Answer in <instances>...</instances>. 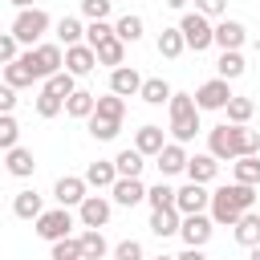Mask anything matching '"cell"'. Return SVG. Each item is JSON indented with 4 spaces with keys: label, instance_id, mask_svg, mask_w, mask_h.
<instances>
[{
    "label": "cell",
    "instance_id": "obj_50",
    "mask_svg": "<svg viewBox=\"0 0 260 260\" xmlns=\"http://www.w3.org/2000/svg\"><path fill=\"white\" fill-rule=\"evenodd\" d=\"M175 260H207V256H203V248H187V252H179Z\"/></svg>",
    "mask_w": 260,
    "mask_h": 260
},
{
    "label": "cell",
    "instance_id": "obj_35",
    "mask_svg": "<svg viewBox=\"0 0 260 260\" xmlns=\"http://www.w3.org/2000/svg\"><path fill=\"white\" fill-rule=\"evenodd\" d=\"M244 69H248V65H244V53H219V61H215V73H219L223 81H236Z\"/></svg>",
    "mask_w": 260,
    "mask_h": 260
},
{
    "label": "cell",
    "instance_id": "obj_2",
    "mask_svg": "<svg viewBox=\"0 0 260 260\" xmlns=\"http://www.w3.org/2000/svg\"><path fill=\"white\" fill-rule=\"evenodd\" d=\"M252 203H256V187H244V183H228V187H219V191H211V223H236L244 211H252Z\"/></svg>",
    "mask_w": 260,
    "mask_h": 260
},
{
    "label": "cell",
    "instance_id": "obj_47",
    "mask_svg": "<svg viewBox=\"0 0 260 260\" xmlns=\"http://www.w3.org/2000/svg\"><path fill=\"white\" fill-rule=\"evenodd\" d=\"M20 53H16V37L12 32H0V65H8V61H16Z\"/></svg>",
    "mask_w": 260,
    "mask_h": 260
},
{
    "label": "cell",
    "instance_id": "obj_1",
    "mask_svg": "<svg viewBox=\"0 0 260 260\" xmlns=\"http://www.w3.org/2000/svg\"><path fill=\"white\" fill-rule=\"evenodd\" d=\"M256 150H260V134L248 130V126L223 122V126L207 130V154H211L215 162H223V158H244V154H256Z\"/></svg>",
    "mask_w": 260,
    "mask_h": 260
},
{
    "label": "cell",
    "instance_id": "obj_54",
    "mask_svg": "<svg viewBox=\"0 0 260 260\" xmlns=\"http://www.w3.org/2000/svg\"><path fill=\"white\" fill-rule=\"evenodd\" d=\"M154 260H175V256H154Z\"/></svg>",
    "mask_w": 260,
    "mask_h": 260
},
{
    "label": "cell",
    "instance_id": "obj_16",
    "mask_svg": "<svg viewBox=\"0 0 260 260\" xmlns=\"http://www.w3.org/2000/svg\"><path fill=\"white\" fill-rule=\"evenodd\" d=\"M215 175H219V162H215L211 154H187V179H191V183L207 187Z\"/></svg>",
    "mask_w": 260,
    "mask_h": 260
},
{
    "label": "cell",
    "instance_id": "obj_46",
    "mask_svg": "<svg viewBox=\"0 0 260 260\" xmlns=\"http://www.w3.org/2000/svg\"><path fill=\"white\" fill-rule=\"evenodd\" d=\"M114 260H142V244L138 240H122L114 248Z\"/></svg>",
    "mask_w": 260,
    "mask_h": 260
},
{
    "label": "cell",
    "instance_id": "obj_12",
    "mask_svg": "<svg viewBox=\"0 0 260 260\" xmlns=\"http://www.w3.org/2000/svg\"><path fill=\"white\" fill-rule=\"evenodd\" d=\"M77 215H81L85 228H98V232H102V228L110 223V199H106V195H85V199L77 203Z\"/></svg>",
    "mask_w": 260,
    "mask_h": 260
},
{
    "label": "cell",
    "instance_id": "obj_29",
    "mask_svg": "<svg viewBox=\"0 0 260 260\" xmlns=\"http://www.w3.org/2000/svg\"><path fill=\"white\" fill-rule=\"evenodd\" d=\"M93 102H98V93L73 89V93L65 98V114H69V118H89V114H93Z\"/></svg>",
    "mask_w": 260,
    "mask_h": 260
},
{
    "label": "cell",
    "instance_id": "obj_21",
    "mask_svg": "<svg viewBox=\"0 0 260 260\" xmlns=\"http://www.w3.org/2000/svg\"><path fill=\"white\" fill-rule=\"evenodd\" d=\"M179 211L175 207H158V211H150V232L158 236V240H167V236H179Z\"/></svg>",
    "mask_w": 260,
    "mask_h": 260
},
{
    "label": "cell",
    "instance_id": "obj_32",
    "mask_svg": "<svg viewBox=\"0 0 260 260\" xmlns=\"http://www.w3.org/2000/svg\"><path fill=\"white\" fill-rule=\"evenodd\" d=\"M114 37L122 41V45H134V41H142V16H118V24H114Z\"/></svg>",
    "mask_w": 260,
    "mask_h": 260
},
{
    "label": "cell",
    "instance_id": "obj_7",
    "mask_svg": "<svg viewBox=\"0 0 260 260\" xmlns=\"http://www.w3.org/2000/svg\"><path fill=\"white\" fill-rule=\"evenodd\" d=\"M69 232H73L69 207H53V211H41V215H37V236H41V240L57 244V240H65Z\"/></svg>",
    "mask_w": 260,
    "mask_h": 260
},
{
    "label": "cell",
    "instance_id": "obj_33",
    "mask_svg": "<svg viewBox=\"0 0 260 260\" xmlns=\"http://www.w3.org/2000/svg\"><path fill=\"white\" fill-rule=\"evenodd\" d=\"M183 32L179 28H162L158 32V57H167V61H175V57H183Z\"/></svg>",
    "mask_w": 260,
    "mask_h": 260
},
{
    "label": "cell",
    "instance_id": "obj_30",
    "mask_svg": "<svg viewBox=\"0 0 260 260\" xmlns=\"http://www.w3.org/2000/svg\"><path fill=\"white\" fill-rule=\"evenodd\" d=\"M93 57H98V65H110V69H118V65H122V57H126V45H122L118 37H110V41H102V45L93 49Z\"/></svg>",
    "mask_w": 260,
    "mask_h": 260
},
{
    "label": "cell",
    "instance_id": "obj_3",
    "mask_svg": "<svg viewBox=\"0 0 260 260\" xmlns=\"http://www.w3.org/2000/svg\"><path fill=\"white\" fill-rule=\"evenodd\" d=\"M171 134L175 142H191L199 134V110H195V98L191 93H171Z\"/></svg>",
    "mask_w": 260,
    "mask_h": 260
},
{
    "label": "cell",
    "instance_id": "obj_36",
    "mask_svg": "<svg viewBox=\"0 0 260 260\" xmlns=\"http://www.w3.org/2000/svg\"><path fill=\"white\" fill-rule=\"evenodd\" d=\"M32 81H37V77L28 73V65H24L20 57L4 65V85H12V89H24V85H32Z\"/></svg>",
    "mask_w": 260,
    "mask_h": 260
},
{
    "label": "cell",
    "instance_id": "obj_34",
    "mask_svg": "<svg viewBox=\"0 0 260 260\" xmlns=\"http://www.w3.org/2000/svg\"><path fill=\"white\" fill-rule=\"evenodd\" d=\"M57 37H61V45H65V49H69V45H81L85 24H81L77 16H61V20H57Z\"/></svg>",
    "mask_w": 260,
    "mask_h": 260
},
{
    "label": "cell",
    "instance_id": "obj_9",
    "mask_svg": "<svg viewBox=\"0 0 260 260\" xmlns=\"http://www.w3.org/2000/svg\"><path fill=\"white\" fill-rule=\"evenodd\" d=\"M228 98H232V85H228L223 77H211V81H203V85L195 89V110H199V114H203V110H223Z\"/></svg>",
    "mask_w": 260,
    "mask_h": 260
},
{
    "label": "cell",
    "instance_id": "obj_28",
    "mask_svg": "<svg viewBox=\"0 0 260 260\" xmlns=\"http://www.w3.org/2000/svg\"><path fill=\"white\" fill-rule=\"evenodd\" d=\"M171 93H175V89H171L162 77H146L142 89H138V98H142L146 106H162V102H171Z\"/></svg>",
    "mask_w": 260,
    "mask_h": 260
},
{
    "label": "cell",
    "instance_id": "obj_53",
    "mask_svg": "<svg viewBox=\"0 0 260 260\" xmlns=\"http://www.w3.org/2000/svg\"><path fill=\"white\" fill-rule=\"evenodd\" d=\"M248 260H260V244H256V248H252V256H248Z\"/></svg>",
    "mask_w": 260,
    "mask_h": 260
},
{
    "label": "cell",
    "instance_id": "obj_6",
    "mask_svg": "<svg viewBox=\"0 0 260 260\" xmlns=\"http://www.w3.org/2000/svg\"><path fill=\"white\" fill-rule=\"evenodd\" d=\"M179 32H183V45H187V49H195V53L211 49V20H207V16H199V12H183Z\"/></svg>",
    "mask_w": 260,
    "mask_h": 260
},
{
    "label": "cell",
    "instance_id": "obj_52",
    "mask_svg": "<svg viewBox=\"0 0 260 260\" xmlns=\"http://www.w3.org/2000/svg\"><path fill=\"white\" fill-rule=\"evenodd\" d=\"M12 4H16V8H32V0H12Z\"/></svg>",
    "mask_w": 260,
    "mask_h": 260
},
{
    "label": "cell",
    "instance_id": "obj_18",
    "mask_svg": "<svg viewBox=\"0 0 260 260\" xmlns=\"http://www.w3.org/2000/svg\"><path fill=\"white\" fill-rule=\"evenodd\" d=\"M110 195H114V203L134 207V203H142V199H146V187H142V179H114Z\"/></svg>",
    "mask_w": 260,
    "mask_h": 260
},
{
    "label": "cell",
    "instance_id": "obj_37",
    "mask_svg": "<svg viewBox=\"0 0 260 260\" xmlns=\"http://www.w3.org/2000/svg\"><path fill=\"white\" fill-rule=\"evenodd\" d=\"M73 89H77V77H73V73H65V69H61V73H53V77H45V93H53V98H61V102H65Z\"/></svg>",
    "mask_w": 260,
    "mask_h": 260
},
{
    "label": "cell",
    "instance_id": "obj_5",
    "mask_svg": "<svg viewBox=\"0 0 260 260\" xmlns=\"http://www.w3.org/2000/svg\"><path fill=\"white\" fill-rule=\"evenodd\" d=\"M49 32V12L45 8H20L12 20V37L16 45H41V37Z\"/></svg>",
    "mask_w": 260,
    "mask_h": 260
},
{
    "label": "cell",
    "instance_id": "obj_43",
    "mask_svg": "<svg viewBox=\"0 0 260 260\" xmlns=\"http://www.w3.org/2000/svg\"><path fill=\"white\" fill-rule=\"evenodd\" d=\"M49 260H81V244H77L73 236H65V240H57V244H53Z\"/></svg>",
    "mask_w": 260,
    "mask_h": 260
},
{
    "label": "cell",
    "instance_id": "obj_20",
    "mask_svg": "<svg viewBox=\"0 0 260 260\" xmlns=\"http://www.w3.org/2000/svg\"><path fill=\"white\" fill-rule=\"evenodd\" d=\"M4 167H8V175H12V179H28V175L37 171V158H32V150H28V146H12V150H8V158H4Z\"/></svg>",
    "mask_w": 260,
    "mask_h": 260
},
{
    "label": "cell",
    "instance_id": "obj_48",
    "mask_svg": "<svg viewBox=\"0 0 260 260\" xmlns=\"http://www.w3.org/2000/svg\"><path fill=\"white\" fill-rule=\"evenodd\" d=\"M195 12L199 16H223L228 12V0H195Z\"/></svg>",
    "mask_w": 260,
    "mask_h": 260
},
{
    "label": "cell",
    "instance_id": "obj_11",
    "mask_svg": "<svg viewBox=\"0 0 260 260\" xmlns=\"http://www.w3.org/2000/svg\"><path fill=\"white\" fill-rule=\"evenodd\" d=\"M207 203H211V195H207L199 183H187V187L175 191V211H179V215H203Z\"/></svg>",
    "mask_w": 260,
    "mask_h": 260
},
{
    "label": "cell",
    "instance_id": "obj_41",
    "mask_svg": "<svg viewBox=\"0 0 260 260\" xmlns=\"http://www.w3.org/2000/svg\"><path fill=\"white\" fill-rule=\"evenodd\" d=\"M85 122H89V134H93L98 142H110V138H118V130H122V122H106V118H93V114H89Z\"/></svg>",
    "mask_w": 260,
    "mask_h": 260
},
{
    "label": "cell",
    "instance_id": "obj_49",
    "mask_svg": "<svg viewBox=\"0 0 260 260\" xmlns=\"http://www.w3.org/2000/svg\"><path fill=\"white\" fill-rule=\"evenodd\" d=\"M12 106H16V89L0 85V114H12Z\"/></svg>",
    "mask_w": 260,
    "mask_h": 260
},
{
    "label": "cell",
    "instance_id": "obj_13",
    "mask_svg": "<svg viewBox=\"0 0 260 260\" xmlns=\"http://www.w3.org/2000/svg\"><path fill=\"white\" fill-rule=\"evenodd\" d=\"M154 162H158V175H162V179L187 171V150H183V142H167V146L154 154Z\"/></svg>",
    "mask_w": 260,
    "mask_h": 260
},
{
    "label": "cell",
    "instance_id": "obj_24",
    "mask_svg": "<svg viewBox=\"0 0 260 260\" xmlns=\"http://www.w3.org/2000/svg\"><path fill=\"white\" fill-rule=\"evenodd\" d=\"M85 187H114V179H118V171H114V162H106V158H98V162H89L85 167Z\"/></svg>",
    "mask_w": 260,
    "mask_h": 260
},
{
    "label": "cell",
    "instance_id": "obj_39",
    "mask_svg": "<svg viewBox=\"0 0 260 260\" xmlns=\"http://www.w3.org/2000/svg\"><path fill=\"white\" fill-rule=\"evenodd\" d=\"M12 146H20V126L12 114H0V150H12Z\"/></svg>",
    "mask_w": 260,
    "mask_h": 260
},
{
    "label": "cell",
    "instance_id": "obj_23",
    "mask_svg": "<svg viewBox=\"0 0 260 260\" xmlns=\"http://www.w3.org/2000/svg\"><path fill=\"white\" fill-rule=\"evenodd\" d=\"M142 154L134 150V146H126V150H118V158H114V171H118V179H138L142 175Z\"/></svg>",
    "mask_w": 260,
    "mask_h": 260
},
{
    "label": "cell",
    "instance_id": "obj_22",
    "mask_svg": "<svg viewBox=\"0 0 260 260\" xmlns=\"http://www.w3.org/2000/svg\"><path fill=\"white\" fill-rule=\"evenodd\" d=\"M232 228H236V244H244V248H256L260 244V215L256 211H244Z\"/></svg>",
    "mask_w": 260,
    "mask_h": 260
},
{
    "label": "cell",
    "instance_id": "obj_31",
    "mask_svg": "<svg viewBox=\"0 0 260 260\" xmlns=\"http://www.w3.org/2000/svg\"><path fill=\"white\" fill-rule=\"evenodd\" d=\"M122 114H126V102H122L118 93H106V98H98V102H93V118H106V122H122Z\"/></svg>",
    "mask_w": 260,
    "mask_h": 260
},
{
    "label": "cell",
    "instance_id": "obj_4",
    "mask_svg": "<svg viewBox=\"0 0 260 260\" xmlns=\"http://www.w3.org/2000/svg\"><path fill=\"white\" fill-rule=\"evenodd\" d=\"M20 61L28 65L32 77H53V73L65 69V49L53 45V41H41V45H32L28 53H20Z\"/></svg>",
    "mask_w": 260,
    "mask_h": 260
},
{
    "label": "cell",
    "instance_id": "obj_8",
    "mask_svg": "<svg viewBox=\"0 0 260 260\" xmlns=\"http://www.w3.org/2000/svg\"><path fill=\"white\" fill-rule=\"evenodd\" d=\"M244 41H248V28L240 24V20H219V24H211V45H219L223 53H240L244 49Z\"/></svg>",
    "mask_w": 260,
    "mask_h": 260
},
{
    "label": "cell",
    "instance_id": "obj_51",
    "mask_svg": "<svg viewBox=\"0 0 260 260\" xmlns=\"http://www.w3.org/2000/svg\"><path fill=\"white\" fill-rule=\"evenodd\" d=\"M167 8H187V0H162Z\"/></svg>",
    "mask_w": 260,
    "mask_h": 260
},
{
    "label": "cell",
    "instance_id": "obj_42",
    "mask_svg": "<svg viewBox=\"0 0 260 260\" xmlns=\"http://www.w3.org/2000/svg\"><path fill=\"white\" fill-rule=\"evenodd\" d=\"M146 203H150V211H158V207H175V187L154 183V187L146 191Z\"/></svg>",
    "mask_w": 260,
    "mask_h": 260
},
{
    "label": "cell",
    "instance_id": "obj_14",
    "mask_svg": "<svg viewBox=\"0 0 260 260\" xmlns=\"http://www.w3.org/2000/svg\"><path fill=\"white\" fill-rule=\"evenodd\" d=\"M93 65H98V57H93L89 45H69V49H65V73L85 77V73H93Z\"/></svg>",
    "mask_w": 260,
    "mask_h": 260
},
{
    "label": "cell",
    "instance_id": "obj_19",
    "mask_svg": "<svg viewBox=\"0 0 260 260\" xmlns=\"http://www.w3.org/2000/svg\"><path fill=\"white\" fill-rule=\"evenodd\" d=\"M162 146H167V142H162V126H150V122H146V126L134 130V150H138L142 158H146V154H158Z\"/></svg>",
    "mask_w": 260,
    "mask_h": 260
},
{
    "label": "cell",
    "instance_id": "obj_15",
    "mask_svg": "<svg viewBox=\"0 0 260 260\" xmlns=\"http://www.w3.org/2000/svg\"><path fill=\"white\" fill-rule=\"evenodd\" d=\"M142 89V77H138V69H130V65H118V69H110V93H118V98H134Z\"/></svg>",
    "mask_w": 260,
    "mask_h": 260
},
{
    "label": "cell",
    "instance_id": "obj_40",
    "mask_svg": "<svg viewBox=\"0 0 260 260\" xmlns=\"http://www.w3.org/2000/svg\"><path fill=\"white\" fill-rule=\"evenodd\" d=\"M110 37H114V24H110V20H89V24H85V45H89V49H98V45L110 41Z\"/></svg>",
    "mask_w": 260,
    "mask_h": 260
},
{
    "label": "cell",
    "instance_id": "obj_10",
    "mask_svg": "<svg viewBox=\"0 0 260 260\" xmlns=\"http://www.w3.org/2000/svg\"><path fill=\"white\" fill-rule=\"evenodd\" d=\"M211 232H215L211 215H183V219H179V236H183L187 248H203V244L211 240Z\"/></svg>",
    "mask_w": 260,
    "mask_h": 260
},
{
    "label": "cell",
    "instance_id": "obj_26",
    "mask_svg": "<svg viewBox=\"0 0 260 260\" xmlns=\"http://www.w3.org/2000/svg\"><path fill=\"white\" fill-rule=\"evenodd\" d=\"M77 244H81V260H102L110 248H106V236L98 232V228H85L81 236H77Z\"/></svg>",
    "mask_w": 260,
    "mask_h": 260
},
{
    "label": "cell",
    "instance_id": "obj_45",
    "mask_svg": "<svg viewBox=\"0 0 260 260\" xmlns=\"http://www.w3.org/2000/svg\"><path fill=\"white\" fill-rule=\"evenodd\" d=\"M110 4L114 0H81V16L85 20H106L110 16Z\"/></svg>",
    "mask_w": 260,
    "mask_h": 260
},
{
    "label": "cell",
    "instance_id": "obj_38",
    "mask_svg": "<svg viewBox=\"0 0 260 260\" xmlns=\"http://www.w3.org/2000/svg\"><path fill=\"white\" fill-rule=\"evenodd\" d=\"M223 110H228V122H232V126H248V118H252L256 106H252V98H236V93H232Z\"/></svg>",
    "mask_w": 260,
    "mask_h": 260
},
{
    "label": "cell",
    "instance_id": "obj_25",
    "mask_svg": "<svg viewBox=\"0 0 260 260\" xmlns=\"http://www.w3.org/2000/svg\"><path fill=\"white\" fill-rule=\"evenodd\" d=\"M41 211H45V203H41L37 191H16V199H12V215L16 219H37Z\"/></svg>",
    "mask_w": 260,
    "mask_h": 260
},
{
    "label": "cell",
    "instance_id": "obj_17",
    "mask_svg": "<svg viewBox=\"0 0 260 260\" xmlns=\"http://www.w3.org/2000/svg\"><path fill=\"white\" fill-rule=\"evenodd\" d=\"M53 195H57L61 207H77V203L85 199V179H77V175H61L57 187H53Z\"/></svg>",
    "mask_w": 260,
    "mask_h": 260
},
{
    "label": "cell",
    "instance_id": "obj_44",
    "mask_svg": "<svg viewBox=\"0 0 260 260\" xmlns=\"http://www.w3.org/2000/svg\"><path fill=\"white\" fill-rule=\"evenodd\" d=\"M61 110H65V102H61V98H53V93H45V89L37 93V114H41V118H57Z\"/></svg>",
    "mask_w": 260,
    "mask_h": 260
},
{
    "label": "cell",
    "instance_id": "obj_27",
    "mask_svg": "<svg viewBox=\"0 0 260 260\" xmlns=\"http://www.w3.org/2000/svg\"><path fill=\"white\" fill-rule=\"evenodd\" d=\"M232 175H236V183H244V187H260V158H256V154L236 158V162H232Z\"/></svg>",
    "mask_w": 260,
    "mask_h": 260
}]
</instances>
